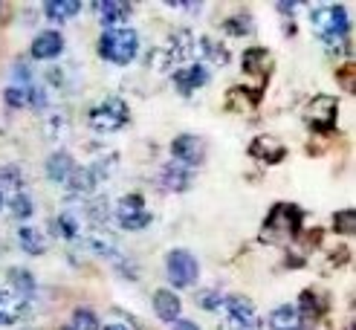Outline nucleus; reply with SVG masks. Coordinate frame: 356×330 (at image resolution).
<instances>
[{
  "instance_id": "15",
  "label": "nucleus",
  "mask_w": 356,
  "mask_h": 330,
  "mask_svg": "<svg viewBox=\"0 0 356 330\" xmlns=\"http://www.w3.org/2000/svg\"><path fill=\"white\" fill-rule=\"evenodd\" d=\"M93 9H96V15L102 17V24L108 29H116V24H122L124 17L131 15V6L122 3V0H99Z\"/></svg>"
},
{
  "instance_id": "9",
  "label": "nucleus",
  "mask_w": 356,
  "mask_h": 330,
  "mask_svg": "<svg viewBox=\"0 0 356 330\" xmlns=\"http://www.w3.org/2000/svg\"><path fill=\"white\" fill-rule=\"evenodd\" d=\"M171 154L183 165H200L203 156H206V142L200 136H194V133H183V136H177L171 142Z\"/></svg>"
},
{
  "instance_id": "18",
  "label": "nucleus",
  "mask_w": 356,
  "mask_h": 330,
  "mask_svg": "<svg viewBox=\"0 0 356 330\" xmlns=\"http://www.w3.org/2000/svg\"><path fill=\"white\" fill-rule=\"evenodd\" d=\"M270 327L273 330H301L305 327V322H301L298 310L293 304H281L270 313Z\"/></svg>"
},
{
  "instance_id": "2",
  "label": "nucleus",
  "mask_w": 356,
  "mask_h": 330,
  "mask_svg": "<svg viewBox=\"0 0 356 330\" xmlns=\"http://www.w3.org/2000/svg\"><path fill=\"white\" fill-rule=\"evenodd\" d=\"M139 52V35L134 29H104L99 38V56L113 64H131Z\"/></svg>"
},
{
  "instance_id": "21",
  "label": "nucleus",
  "mask_w": 356,
  "mask_h": 330,
  "mask_svg": "<svg viewBox=\"0 0 356 330\" xmlns=\"http://www.w3.org/2000/svg\"><path fill=\"white\" fill-rule=\"evenodd\" d=\"M64 185H70V191H73V195H93L96 177H93L90 168H76L73 174H70V180H67Z\"/></svg>"
},
{
  "instance_id": "34",
  "label": "nucleus",
  "mask_w": 356,
  "mask_h": 330,
  "mask_svg": "<svg viewBox=\"0 0 356 330\" xmlns=\"http://www.w3.org/2000/svg\"><path fill=\"white\" fill-rule=\"evenodd\" d=\"M61 330H73V327H61Z\"/></svg>"
},
{
  "instance_id": "13",
  "label": "nucleus",
  "mask_w": 356,
  "mask_h": 330,
  "mask_svg": "<svg viewBox=\"0 0 356 330\" xmlns=\"http://www.w3.org/2000/svg\"><path fill=\"white\" fill-rule=\"evenodd\" d=\"M243 69L249 76H258L261 81L270 76V69H273V56H270V49H264V47H252V49H246V56H243Z\"/></svg>"
},
{
  "instance_id": "32",
  "label": "nucleus",
  "mask_w": 356,
  "mask_h": 330,
  "mask_svg": "<svg viewBox=\"0 0 356 330\" xmlns=\"http://www.w3.org/2000/svg\"><path fill=\"white\" fill-rule=\"evenodd\" d=\"M104 330H131L128 324H119V322H111V324H104Z\"/></svg>"
},
{
  "instance_id": "7",
  "label": "nucleus",
  "mask_w": 356,
  "mask_h": 330,
  "mask_svg": "<svg viewBox=\"0 0 356 330\" xmlns=\"http://www.w3.org/2000/svg\"><path fill=\"white\" fill-rule=\"evenodd\" d=\"M336 110H339V104H336L333 96H316L307 104L305 119L313 131H330L336 125Z\"/></svg>"
},
{
  "instance_id": "6",
  "label": "nucleus",
  "mask_w": 356,
  "mask_h": 330,
  "mask_svg": "<svg viewBox=\"0 0 356 330\" xmlns=\"http://www.w3.org/2000/svg\"><path fill=\"white\" fill-rule=\"evenodd\" d=\"M116 220L122 223V229H145L151 223V212L145 208V200L139 195H124L116 203Z\"/></svg>"
},
{
  "instance_id": "29",
  "label": "nucleus",
  "mask_w": 356,
  "mask_h": 330,
  "mask_svg": "<svg viewBox=\"0 0 356 330\" xmlns=\"http://www.w3.org/2000/svg\"><path fill=\"white\" fill-rule=\"evenodd\" d=\"M56 226H58V235H64L67 240H73V238L79 235V223L73 220V215H61V217L56 220Z\"/></svg>"
},
{
  "instance_id": "24",
  "label": "nucleus",
  "mask_w": 356,
  "mask_h": 330,
  "mask_svg": "<svg viewBox=\"0 0 356 330\" xmlns=\"http://www.w3.org/2000/svg\"><path fill=\"white\" fill-rule=\"evenodd\" d=\"M73 330H99V322H96V316H93V310L79 307V310L73 313Z\"/></svg>"
},
{
  "instance_id": "14",
  "label": "nucleus",
  "mask_w": 356,
  "mask_h": 330,
  "mask_svg": "<svg viewBox=\"0 0 356 330\" xmlns=\"http://www.w3.org/2000/svg\"><path fill=\"white\" fill-rule=\"evenodd\" d=\"M26 313L24 295H17L12 290H0V324H15Z\"/></svg>"
},
{
  "instance_id": "5",
  "label": "nucleus",
  "mask_w": 356,
  "mask_h": 330,
  "mask_svg": "<svg viewBox=\"0 0 356 330\" xmlns=\"http://www.w3.org/2000/svg\"><path fill=\"white\" fill-rule=\"evenodd\" d=\"M165 272H168V281L177 284V287H191L194 281H197V258H194L191 252L186 249H174L165 261Z\"/></svg>"
},
{
  "instance_id": "27",
  "label": "nucleus",
  "mask_w": 356,
  "mask_h": 330,
  "mask_svg": "<svg viewBox=\"0 0 356 330\" xmlns=\"http://www.w3.org/2000/svg\"><path fill=\"white\" fill-rule=\"evenodd\" d=\"M336 81H339V87L345 93H356V67L353 64H345L339 73H336Z\"/></svg>"
},
{
  "instance_id": "25",
  "label": "nucleus",
  "mask_w": 356,
  "mask_h": 330,
  "mask_svg": "<svg viewBox=\"0 0 356 330\" xmlns=\"http://www.w3.org/2000/svg\"><path fill=\"white\" fill-rule=\"evenodd\" d=\"M226 32H232V35H246V32H252V17L249 15H235V17H229V21L223 24Z\"/></svg>"
},
{
  "instance_id": "19",
  "label": "nucleus",
  "mask_w": 356,
  "mask_h": 330,
  "mask_svg": "<svg viewBox=\"0 0 356 330\" xmlns=\"http://www.w3.org/2000/svg\"><path fill=\"white\" fill-rule=\"evenodd\" d=\"M159 183H163V188H168V191H186L191 185V174L180 163H168L163 168V180Z\"/></svg>"
},
{
  "instance_id": "8",
  "label": "nucleus",
  "mask_w": 356,
  "mask_h": 330,
  "mask_svg": "<svg viewBox=\"0 0 356 330\" xmlns=\"http://www.w3.org/2000/svg\"><path fill=\"white\" fill-rule=\"evenodd\" d=\"M229 310V330H261V319L255 316V307L241 295H232L226 302Z\"/></svg>"
},
{
  "instance_id": "16",
  "label": "nucleus",
  "mask_w": 356,
  "mask_h": 330,
  "mask_svg": "<svg viewBox=\"0 0 356 330\" xmlns=\"http://www.w3.org/2000/svg\"><path fill=\"white\" fill-rule=\"evenodd\" d=\"M73 171H76V163H73V156H70L67 151H56V154L49 156V163H47V177H49L52 183L64 185Z\"/></svg>"
},
{
  "instance_id": "20",
  "label": "nucleus",
  "mask_w": 356,
  "mask_h": 330,
  "mask_svg": "<svg viewBox=\"0 0 356 330\" xmlns=\"http://www.w3.org/2000/svg\"><path fill=\"white\" fill-rule=\"evenodd\" d=\"M44 12H47L49 21L64 24L67 17H73V15L81 12V3H79V0H49V3L44 6Z\"/></svg>"
},
{
  "instance_id": "30",
  "label": "nucleus",
  "mask_w": 356,
  "mask_h": 330,
  "mask_svg": "<svg viewBox=\"0 0 356 330\" xmlns=\"http://www.w3.org/2000/svg\"><path fill=\"white\" fill-rule=\"evenodd\" d=\"M220 302H223V299H220L218 292H200V299H197V304H200V307H206V310H218V307H220Z\"/></svg>"
},
{
  "instance_id": "33",
  "label": "nucleus",
  "mask_w": 356,
  "mask_h": 330,
  "mask_svg": "<svg viewBox=\"0 0 356 330\" xmlns=\"http://www.w3.org/2000/svg\"><path fill=\"white\" fill-rule=\"evenodd\" d=\"M0 206H3V195H0Z\"/></svg>"
},
{
  "instance_id": "26",
  "label": "nucleus",
  "mask_w": 356,
  "mask_h": 330,
  "mask_svg": "<svg viewBox=\"0 0 356 330\" xmlns=\"http://www.w3.org/2000/svg\"><path fill=\"white\" fill-rule=\"evenodd\" d=\"M333 223H336V229H339L342 235H353L356 232V212L353 208H345V212H339L333 217Z\"/></svg>"
},
{
  "instance_id": "11",
  "label": "nucleus",
  "mask_w": 356,
  "mask_h": 330,
  "mask_svg": "<svg viewBox=\"0 0 356 330\" xmlns=\"http://www.w3.org/2000/svg\"><path fill=\"white\" fill-rule=\"evenodd\" d=\"M249 154L255 156V160H261V163H270V165H275V163H281L284 160V154H287V148L281 145V139H275V136H255L252 139V145H249Z\"/></svg>"
},
{
  "instance_id": "22",
  "label": "nucleus",
  "mask_w": 356,
  "mask_h": 330,
  "mask_svg": "<svg viewBox=\"0 0 356 330\" xmlns=\"http://www.w3.org/2000/svg\"><path fill=\"white\" fill-rule=\"evenodd\" d=\"M17 240H21V247L29 252V255H41L44 249H47V240L35 232V229H29V226H24L21 232H17Z\"/></svg>"
},
{
  "instance_id": "23",
  "label": "nucleus",
  "mask_w": 356,
  "mask_h": 330,
  "mask_svg": "<svg viewBox=\"0 0 356 330\" xmlns=\"http://www.w3.org/2000/svg\"><path fill=\"white\" fill-rule=\"evenodd\" d=\"M9 281H12L17 295H29L35 290V281H32V275L26 270H9Z\"/></svg>"
},
{
  "instance_id": "31",
  "label": "nucleus",
  "mask_w": 356,
  "mask_h": 330,
  "mask_svg": "<svg viewBox=\"0 0 356 330\" xmlns=\"http://www.w3.org/2000/svg\"><path fill=\"white\" fill-rule=\"evenodd\" d=\"M174 330H200L194 322H188V319H177V324H174Z\"/></svg>"
},
{
  "instance_id": "17",
  "label": "nucleus",
  "mask_w": 356,
  "mask_h": 330,
  "mask_svg": "<svg viewBox=\"0 0 356 330\" xmlns=\"http://www.w3.org/2000/svg\"><path fill=\"white\" fill-rule=\"evenodd\" d=\"M180 299H177V292L171 290H156L154 292V310H156V316L163 319V322H177L180 319Z\"/></svg>"
},
{
  "instance_id": "28",
  "label": "nucleus",
  "mask_w": 356,
  "mask_h": 330,
  "mask_svg": "<svg viewBox=\"0 0 356 330\" xmlns=\"http://www.w3.org/2000/svg\"><path fill=\"white\" fill-rule=\"evenodd\" d=\"M12 215H15V217H24V220L32 215V200H29V195L17 191V195L12 197Z\"/></svg>"
},
{
  "instance_id": "1",
  "label": "nucleus",
  "mask_w": 356,
  "mask_h": 330,
  "mask_svg": "<svg viewBox=\"0 0 356 330\" xmlns=\"http://www.w3.org/2000/svg\"><path fill=\"white\" fill-rule=\"evenodd\" d=\"M301 229V208L290 203H278L261 226V240L264 243H287Z\"/></svg>"
},
{
  "instance_id": "10",
  "label": "nucleus",
  "mask_w": 356,
  "mask_h": 330,
  "mask_svg": "<svg viewBox=\"0 0 356 330\" xmlns=\"http://www.w3.org/2000/svg\"><path fill=\"white\" fill-rule=\"evenodd\" d=\"M209 81V69L203 64H191V67H180L174 73V87H177V93H183V96H191L197 87H203Z\"/></svg>"
},
{
  "instance_id": "3",
  "label": "nucleus",
  "mask_w": 356,
  "mask_h": 330,
  "mask_svg": "<svg viewBox=\"0 0 356 330\" xmlns=\"http://www.w3.org/2000/svg\"><path fill=\"white\" fill-rule=\"evenodd\" d=\"M313 29L318 32V38H322L325 44L336 47L350 29L345 6H322V9H316L313 12Z\"/></svg>"
},
{
  "instance_id": "12",
  "label": "nucleus",
  "mask_w": 356,
  "mask_h": 330,
  "mask_svg": "<svg viewBox=\"0 0 356 330\" xmlns=\"http://www.w3.org/2000/svg\"><path fill=\"white\" fill-rule=\"evenodd\" d=\"M61 49H64V38H61V32H56V29L41 32L38 38L32 41V56L38 58V61H47V58L61 56Z\"/></svg>"
},
{
  "instance_id": "4",
  "label": "nucleus",
  "mask_w": 356,
  "mask_h": 330,
  "mask_svg": "<svg viewBox=\"0 0 356 330\" xmlns=\"http://www.w3.org/2000/svg\"><path fill=\"white\" fill-rule=\"evenodd\" d=\"M124 125H128V104H124L122 99H116V96L104 99L99 108L90 110V128L99 131V133H113Z\"/></svg>"
}]
</instances>
